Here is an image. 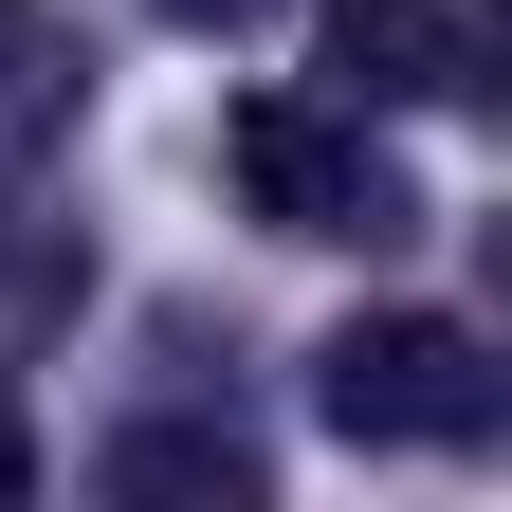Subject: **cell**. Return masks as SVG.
<instances>
[{"label":"cell","mask_w":512,"mask_h":512,"mask_svg":"<svg viewBox=\"0 0 512 512\" xmlns=\"http://www.w3.org/2000/svg\"><path fill=\"white\" fill-rule=\"evenodd\" d=\"M220 165H238V202L275 220V238H330V256L421 238V183L384 165V110H348V92H256L220 128Z\"/></svg>","instance_id":"cell-1"},{"label":"cell","mask_w":512,"mask_h":512,"mask_svg":"<svg viewBox=\"0 0 512 512\" xmlns=\"http://www.w3.org/2000/svg\"><path fill=\"white\" fill-rule=\"evenodd\" d=\"M311 421L366 458H458V439H494V348L458 311H348L311 348Z\"/></svg>","instance_id":"cell-2"},{"label":"cell","mask_w":512,"mask_h":512,"mask_svg":"<svg viewBox=\"0 0 512 512\" xmlns=\"http://www.w3.org/2000/svg\"><path fill=\"white\" fill-rule=\"evenodd\" d=\"M330 92L348 110H476L494 92V19L476 0H330Z\"/></svg>","instance_id":"cell-3"},{"label":"cell","mask_w":512,"mask_h":512,"mask_svg":"<svg viewBox=\"0 0 512 512\" xmlns=\"http://www.w3.org/2000/svg\"><path fill=\"white\" fill-rule=\"evenodd\" d=\"M92 494H220V512H238V494H256V439H238V421H128L110 458H92Z\"/></svg>","instance_id":"cell-4"},{"label":"cell","mask_w":512,"mask_h":512,"mask_svg":"<svg viewBox=\"0 0 512 512\" xmlns=\"http://www.w3.org/2000/svg\"><path fill=\"white\" fill-rule=\"evenodd\" d=\"M74 110H92V37L0 0V128H74Z\"/></svg>","instance_id":"cell-5"},{"label":"cell","mask_w":512,"mask_h":512,"mask_svg":"<svg viewBox=\"0 0 512 512\" xmlns=\"http://www.w3.org/2000/svg\"><path fill=\"white\" fill-rule=\"evenodd\" d=\"M37 494V421H19V384H0V512Z\"/></svg>","instance_id":"cell-6"},{"label":"cell","mask_w":512,"mask_h":512,"mask_svg":"<svg viewBox=\"0 0 512 512\" xmlns=\"http://www.w3.org/2000/svg\"><path fill=\"white\" fill-rule=\"evenodd\" d=\"M147 19H183V37H238V19H275V0H147Z\"/></svg>","instance_id":"cell-7"},{"label":"cell","mask_w":512,"mask_h":512,"mask_svg":"<svg viewBox=\"0 0 512 512\" xmlns=\"http://www.w3.org/2000/svg\"><path fill=\"white\" fill-rule=\"evenodd\" d=\"M0 275H55V256H37V238H19V183H0Z\"/></svg>","instance_id":"cell-8"}]
</instances>
